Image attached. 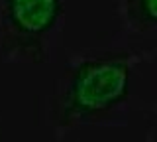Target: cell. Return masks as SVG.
<instances>
[{
  "label": "cell",
  "instance_id": "obj_1",
  "mask_svg": "<svg viewBox=\"0 0 157 142\" xmlns=\"http://www.w3.org/2000/svg\"><path fill=\"white\" fill-rule=\"evenodd\" d=\"M149 51L90 50L69 57L47 97V122L55 132L88 124H124L134 73Z\"/></svg>",
  "mask_w": 157,
  "mask_h": 142
},
{
  "label": "cell",
  "instance_id": "obj_2",
  "mask_svg": "<svg viewBox=\"0 0 157 142\" xmlns=\"http://www.w3.org/2000/svg\"><path fill=\"white\" fill-rule=\"evenodd\" d=\"M69 0H0V51L6 61L53 59Z\"/></svg>",
  "mask_w": 157,
  "mask_h": 142
},
{
  "label": "cell",
  "instance_id": "obj_3",
  "mask_svg": "<svg viewBox=\"0 0 157 142\" xmlns=\"http://www.w3.org/2000/svg\"><path fill=\"white\" fill-rule=\"evenodd\" d=\"M124 26L137 34L157 32V0H118Z\"/></svg>",
  "mask_w": 157,
  "mask_h": 142
},
{
  "label": "cell",
  "instance_id": "obj_4",
  "mask_svg": "<svg viewBox=\"0 0 157 142\" xmlns=\"http://www.w3.org/2000/svg\"><path fill=\"white\" fill-rule=\"evenodd\" d=\"M155 109H157V101H155Z\"/></svg>",
  "mask_w": 157,
  "mask_h": 142
},
{
  "label": "cell",
  "instance_id": "obj_5",
  "mask_svg": "<svg viewBox=\"0 0 157 142\" xmlns=\"http://www.w3.org/2000/svg\"><path fill=\"white\" fill-rule=\"evenodd\" d=\"M147 142H151V138H149V140H147Z\"/></svg>",
  "mask_w": 157,
  "mask_h": 142
}]
</instances>
